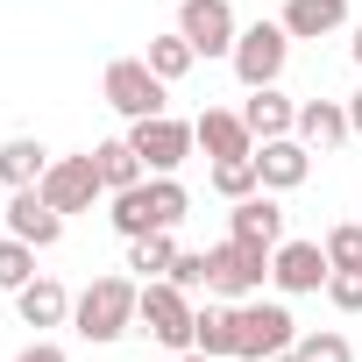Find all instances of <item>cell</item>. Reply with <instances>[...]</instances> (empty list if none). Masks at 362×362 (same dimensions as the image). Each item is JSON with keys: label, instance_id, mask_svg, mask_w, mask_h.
<instances>
[{"label": "cell", "instance_id": "9a60e30c", "mask_svg": "<svg viewBox=\"0 0 362 362\" xmlns=\"http://www.w3.org/2000/svg\"><path fill=\"white\" fill-rule=\"evenodd\" d=\"M228 235H235V242H256V249H277V242H284V206H277V192H249V199H235Z\"/></svg>", "mask_w": 362, "mask_h": 362}, {"label": "cell", "instance_id": "4316f807", "mask_svg": "<svg viewBox=\"0 0 362 362\" xmlns=\"http://www.w3.org/2000/svg\"><path fill=\"white\" fill-rule=\"evenodd\" d=\"M327 263L334 270H362V221H341V228H327Z\"/></svg>", "mask_w": 362, "mask_h": 362}, {"label": "cell", "instance_id": "8992f818", "mask_svg": "<svg viewBox=\"0 0 362 362\" xmlns=\"http://www.w3.org/2000/svg\"><path fill=\"white\" fill-rule=\"evenodd\" d=\"M263 277H270V249L235 242V235L206 249V291H221V298H256Z\"/></svg>", "mask_w": 362, "mask_h": 362}, {"label": "cell", "instance_id": "4fadbf2b", "mask_svg": "<svg viewBox=\"0 0 362 362\" xmlns=\"http://www.w3.org/2000/svg\"><path fill=\"white\" fill-rule=\"evenodd\" d=\"M8 235H22V242H36V249H57V242H64V214H57L36 185H22V192H8Z\"/></svg>", "mask_w": 362, "mask_h": 362}, {"label": "cell", "instance_id": "e0dca14e", "mask_svg": "<svg viewBox=\"0 0 362 362\" xmlns=\"http://www.w3.org/2000/svg\"><path fill=\"white\" fill-rule=\"evenodd\" d=\"M242 121H249V135H256V142H277V135H291V128H298V100H284L277 86H256V93L242 100Z\"/></svg>", "mask_w": 362, "mask_h": 362}, {"label": "cell", "instance_id": "f546056e", "mask_svg": "<svg viewBox=\"0 0 362 362\" xmlns=\"http://www.w3.org/2000/svg\"><path fill=\"white\" fill-rule=\"evenodd\" d=\"M170 284H177V291H206V249H177Z\"/></svg>", "mask_w": 362, "mask_h": 362}, {"label": "cell", "instance_id": "1f68e13d", "mask_svg": "<svg viewBox=\"0 0 362 362\" xmlns=\"http://www.w3.org/2000/svg\"><path fill=\"white\" fill-rule=\"evenodd\" d=\"M348 128H355V135H362V86H355V93H348Z\"/></svg>", "mask_w": 362, "mask_h": 362}, {"label": "cell", "instance_id": "277c9868", "mask_svg": "<svg viewBox=\"0 0 362 362\" xmlns=\"http://www.w3.org/2000/svg\"><path fill=\"white\" fill-rule=\"evenodd\" d=\"M192 320H199V305H192V291H177L170 277H149L142 284V305H135V327L156 341V348H170V355H185L192 348Z\"/></svg>", "mask_w": 362, "mask_h": 362}, {"label": "cell", "instance_id": "5b68a950", "mask_svg": "<svg viewBox=\"0 0 362 362\" xmlns=\"http://www.w3.org/2000/svg\"><path fill=\"white\" fill-rule=\"evenodd\" d=\"M100 93H107V107H114L121 121L170 114V107H163V100H170V78H156V71H149V57H114V64H107V78H100Z\"/></svg>", "mask_w": 362, "mask_h": 362}, {"label": "cell", "instance_id": "4dcf8cb0", "mask_svg": "<svg viewBox=\"0 0 362 362\" xmlns=\"http://www.w3.org/2000/svg\"><path fill=\"white\" fill-rule=\"evenodd\" d=\"M15 362H64V348H57V341H29Z\"/></svg>", "mask_w": 362, "mask_h": 362}, {"label": "cell", "instance_id": "ffe728a7", "mask_svg": "<svg viewBox=\"0 0 362 362\" xmlns=\"http://www.w3.org/2000/svg\"><path fill=\"white\" fill-rule=\"evenodd\" d=\"M57 156L36 142V135H8L0 142V185L8 192H22V185H43V170H50Z\"/></svg>", "mask_w": 362, "mask_h": 362}, {"label": "cell", "instance_id": "cb8c5ba5", "mask_svg": "<svg viewBox=\"0 0 362 362\" xmlns=\"http://www.w3.org/2000/svg\"><path fill=\"white\" fill-rule=\"evenodd\" d=\"M192 348H199V355H235V298H228V305H199Z\"/></svg>", "mask_w": 362, "mask_h": 362}, {"label": "cell", "instance_id": "52a82bcc", "mask_svg": "<svg viewBox=\"0 0 362 362\" xmlns=\"http://www.w3.org/2000/svg\"><path fill=\"white\" fill-rule=\"evenodd\" d=\"M284 57H291V36H284V22H256V29H242L235 36V78L256 93V86H277L284 78Z\"/></svg>", "mask_w": 362, "mask_h": 362}, {"label": "cell", "instance_id": "3957f363", "mask_svg": "<svg viewBox=\"0 0 362 362\" xmlns=\"http://www.w3.org/2000/svg\"><path fill=\"white\" fill-rule=\"evenodd\" d=\"M284 348H298L291 305H284V298H235V355H242V362H270V355H284Z\"/></svg>", "mask_w": 362, "mask_h": 362}, {"label": "cell", "instance_id": "44dd1931", "mask_svg": "<svg viewBox=\"0 0 362 362\" xmlns=\"http://www.w3.org/2000/svg\"><path fill=\"white\" fill-rule=\"evenodd\" d=\"M93 163H100V185L107 192H128V185H142V177H149V163L135 156V142L121 135V142H100L93 149Z\"/></svg>", "mask_w": 362, "mask_h": 362}, {"label": "cell", "instance_id": "7402d4cb", "mask_svg": "<svg viewBox=\"0 0 362 362\" xmlns=\"http://www.w3.org/2000/svg\"><path fill=\"white\" fill-rule=\"evenodd\" d=\"M170 263H177V228H156V235H135L128 242V270L149 284V277H170Z\"/></svg>", "mask_w": 362, "mask_h": 362}, {"label": "cell", "instance_id": "d6986e66", "mask_svg": "<svg viewBox=\"0 0 362 362\" xmlns=\"http://www.w3.org/2000/svg\"><path fill=\"white\" fill-rule=\"evenodd\" d=\"M284 36L291 43H320V36H334L341 22H348V0H284Z\"/></svg>", "mask_w": 362, "mask_h": 362}, {"label": "cell", "instance_id": "d4e9b609", "mask_svg": "<svg viewBox=\"0 0 362 362\" xmlns=\"http://www.w3.org/2000/svg\"><path fill=\"white\" fill-rule=\"evenodd\" d=\"M142 57H149V71H156V78H170V86L185 78L192 64H199V50H192L185 36H177V29H163V36H149V50H142Z\"/></svg>", "mask_w": 362, "mask_h": 362}, {"label": "cell", "instance_id": "484cf974", "mask_svg": "<svg viewBox=\"0 0 362 362\" xmlns=\"http://www.w3.org/2000/svg\"><path fill=\"white\" fill-rule=\"evenodd\" d=\"M36 256H43V249H36V242H22V235L0 242V291H22L29 277H43V270H36Z\"/></svg>", "mask_w": 362, "mask_h": 362}, {"label": "cell", "instance_id": "5bb4252c", "mask_svg": "<svg viewBox=\"0 0 362 362\" xmlns=\"http://www.w3.org/2000/svg\"><path fill=\"white\" fill-rule=\"evenodd\" d=\"M291 135H298L313 156L355 142V128H348V100H298V128H291Z\"/></svg>", "mask_w": 362, "mask_h": 362}, {"label": "cell", "instance_id": "30bf717a", "mask_svg": "<svg viewBox=\"0 0 362 362\" xmlns=\"http://www.w3.org/2000/svg\"><path fill=\"white\" fill-rule=\"evenodd\" d=\"M36 192H43V199H50L64 221H71V214H93V199L107 192V185H100V163H93V149H86V156H57V163L43 170V185H36Z\"/></svg>", "mask_w": 362, "mask_h": 362}, {"label": "cell", "instance_id": "83f0119b", "mask_svg": "<svg viewBox=\"0 0 362 362\" xmlns=\"http://www.w3.org/2000/svg\"><path fill=\"white\" fill-rule=\"evenodd\" d=\"M298 355H305V362H355L348 334H334V327H320V334H298Z\"/></svg>", "mask_w": 362, "mask_h": 362}, {"label": "cell", "instance_id": "ba28073f", "mask_svg": "<svg viewBox=\"0 0 362 362\" xmlns=\"http://www.w3.org/2000/svg\"><path fill=\"white\" fill-rule=\"evenodd\" d=\"M128 142H135V156L156 170V177H177V163H185L192 149H199V135H192V121H170V114H149V121H128Z\"/></svg>", "mask_w": 362, "mask_h": 362}, {"label": "cell", "instance_id": "e575fe53", "mask_svg": "<svg viewBox=\"0 0 362 362\" xmlns=\"http://www.w3.org/2000/svg\"><path fill=\"white\" fill-rule=\"evenodd\" d=\"M348 50H355V71H362V29H355V43H348Z\"/></svg>", "mask_w": 362, "mask_h": 362}, {"label": "cell", "instance_id": "2e32d148", "mask_svg": "<svg viewBox=\"0 0 362 362\" xmlns=\"http://www.w3.org/2000/svg\"><path fill=\"white\" fill-rule=\"evenodd\" d=\"M192 135H199V149H206V156H249V149H256V135H249L242 107H206V114L192 121Z\"/></svg>", "mask_w": 362, "mask_h": 362}, {"label": "cell", "instance_id": "8fae6325", "mask_svg": "<svg viewBox=\"0 0 362 362\" xmlns=\"http://www.w3.org/2000/svg\"><path fill=\"white\" fill-rule=\"evenodd\" d=\"M327 277H334V263H327L320 242H277V249H270V284H277L284 298L327 291Z\"/></svg>", "mask_w": 362, "mask_h": 362}, {"label": "cell", "instance_id": "ac0fdd59", "mask_svg": "<svg viewBox=\"0 0 362 362\" xmlns=\"http://www.w3.org/2000/svg\"><path fill=\"white\" fill-rule=\"evenodd\" d=\"M15 313H22V327H71V291L57 277H29L15 291Z\"/></svg>", "mask_w": 362, "mask_h": 362}, {"label": "cell", "instance_id": "d6a6232c", "mask_svg": "<svg viewBox=\"0 0 362 362\" xmlns=\"http://www.w3.org/2000/svg\"><path fill=\"white\" fill-rule=\"evenodd\" d=\"M177 362H221V355H199V348H185V355H177Z\"/></svg>", "mask_w": 362, "mask_h": 362}, {"label": "cell", "instance_id": "6da1fadb", "mask_svg": "<svg viewBox=\"0 0 362 362\" xmlns=\"http://www.w3.org/2000/svg\"><path fill=\"white\" fill-rule=\"evenodd\" d=\"M135 305H142V277H93L78 298H71V334L107 348L135 327Z\"/></svg>", "mask_w": 362, "mask_h": 362}, {"label": "cell", "instance_id": "836d02e7", "mask_svg": "<svg viewBox=\"0 0 362 362\" xmlns=\"http://www.w3.org/2000/svg\"><path fill=\"white\" fill-rule=\"evenodd\" d=\"M270 362H305V355H298V348H284V355H270Z\"/></svg>", "mask_w": 362, "mask_h": 362}, {"label": "cell", "instance_id": "9c48e42d", "mask_svg": "<svg viewBox=\"0 0 362 362\" xmlns=\"http://www.w3.org/2000/svg\"><path fill=\"white\" fill-rule=\"evenodd\" d=\"M177 36H185L199 57H235L242 22H235L228 0H177Z\"/></svg>", "mask_w": 362, "mask_h": 362}, {"label": "cell", "instance_id": "f1b7e54d", "mask_svg": "<svg viewBox=\"0 0 362 362\" xmlns=\"http://www.w3.org/2000/svg\"><path fill=\"white\" fill-rule=\"evenodd\" d=\"M327 305L334 313H362V270H334L327 277Z\"/></svg>", "mask_w": 362, "mask_h": 362}, {"label": "cell", "instance_id": "603a6c76", "mask_svg": "<svg viewBox=\"0 0 362 362\" xmlns=\"http://www.w3.org/2000/svg\"><path fill=\"white\" fill-rule=\"evenodd\" d=\"M206 185H214L228 206H235V199H249V192H263V177H256V149H249V156H214Z\"/></svg>", "mask_w": 362, "mask_h": 362}, {"label": "cell", "instance_id": "7a4b0ae2", "mask_svg": "<svg viewBox=\"0 0 362 362\" xmlns=\"http://www.w3.org/2000/svg\"><path fill=\"white\" fill-rule=\"evenodd\" d=\"M185 206H192V192L177 185V177H142V185H128V192H114V228H121V242H135V235H156V228H177L185 221Z\"/></svg>", "mask_w": 362, "mask_h": 362}, {"label": "cell", "instance_id": "d590c367", "mask_svg": "<svg viewBox=\"0 0 362 362\" xmlns=\"http://www.w3.org/2000/svg\"><path fill=\"white\" fill-rule=\"evenodd\" d=\"M0 221H8V185H0Z\"/></svg>", "mask_w": 362, "mask_h": 362}, {"label": "cell", "instance_id": "7c38bea8", "mask_svg": "<svg viewBox=\"0 0 362 362\" xmlns=\"http://www.w3.org/2000/svg\"><path fill=\"white\" fill-rule=\"evenodd\" d=\"M256 177H263V192H298L305 177H313V149H305L298 135L256 142Z\"/></svg>", "mask_w": 362, "mask_h": 362}]
</instances>
